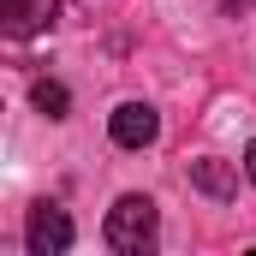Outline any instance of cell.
Segmentation results:
<instances>
[{"label":"cell","instance_id":"cell-1","mask_svg":"<svg viewBox=\"0 0 256 256\" xmlns=\"http://www.w3.org/2000/svg\"><path fill=\"white\" fill-rule=\"evenodd\" d=\"M102 238H108L120 256H143V250H155V202H149V196H137V191H126L114 208H108Z\"/></svg>","mask_w":256,"mask_h":256},{"label":"cell","instance_id":"cell-2","mask_svg":"<svg viewBox=\"0 0 256 256\" xmlns=\"http://www.w3.org/2000/svg\"><path fill=\"white\" fill-rule=\"evenodd\" d=\"M24 244H30V256L72 250V214L54 208V202H36V208H30V226H24Z\"/></svg>","mask_w":256,"mask_h":256},{"label":"cell","instance_id":"cell-3","mask_svg":"<svg viewBox=\"0 0 256 256\" xmlns=\"http://www.w3.org/2000/svg\"><path fill=\"white\" fill-rule=\"evenodd\" d=\"M108 131H114V143H120V149H149V143L161 137V120H155V108H149V102H120V108H114V120H108Z\"/></svg>","mask_w":256,"mask_h":256},{"label":"cell","instance_id":"cell-4","mask_svg":"<svg viewBox=\"0 0 256 256\" xmlns=\"http://www.w3.org/2000/svg\"><path fill=\"white\" fill-rule=\"evenodd\" d=\"M54 18H60V0H0V24H6V36H12V42L42 36Z\"/></svg>","mask_w":256,"mask_h":256},{"label":"cell","instance_id":"cell-5","mask_svg":"<svg viewBox=\"0 0 256 256\" xmlns=\"http://www.w3.org/2000/svg\"><path fill=\"white\" fill-rule=\"evenodd\" d=\"M191 185L202 196H214V202H232V196H238V173H232V161H220V155H196L191 161Z\"/></svg>","mask_w":256,"mask_h":256},{"label":"cell","instance_id":"cell-6","mask_svg":"<svg viewBox=\"0 0 256 256\" xmlns=\"http://www.w3.org/2000/svg\"><path fill=\"white\" fill-rule=\"evenodd\" d=\"M30 102H36V114H48V120H66V114H72V96H66V84H54V78H36V84H30Z\"/></svg>","mask_w":256,"mask_h":256},{"label":"cell","instance_id":"cell-7","mask_svg":"<svg viewBox=\"0 0 256 256\" xmlns=\"http://www.w3.org/2000/svg\"><path fill=\"white\" fill-rule=\"evenodd\" d=\"M244 167H250V179H256V137H250V149H244Z\"/></svg>","mask_w":256,"mask_h":256},{"label":"cell","instance_id":"cell-8","mask_svg":"<svg viewBox=\"0 0 256 256\" xmlns=\"http://www.w3.org/2000/svg\"><path fill=\"white\" fill-rule=\"evenodd\" d=\"M220 6H226V12H250V0H220Z\"/></svg>","mask_w":256,"mask_h":256}]
</instances>
